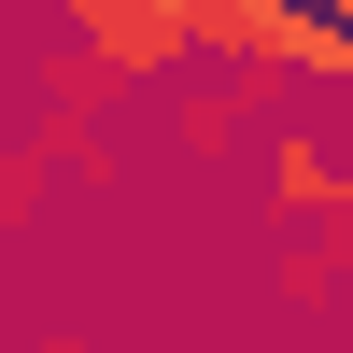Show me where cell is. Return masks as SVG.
<instances>
[{"label": "cell", "mask_w": 353, "mask_h": 353, "mask_svg": "<svg viewBox=\"0 0 353 353\" xmlns=\"http://www.w3.org/2000/svg\"><path fill=\"white\" fill-rule=\"evenodd\" d=\"M170 141H184V156H241V141H254V113L226 99V85H184V99H170Z\"/></svg>", "instance_id": "2"}, {"label": "cell", "mask_w": 353, "mask_h": 353, "mask_svg": "<svg viewBox=\"0 0 353 353\" xmlns=\"http://www.w3.org/2000/svg\"><path fill=\"white\" fill-rule=\"evenodd\" d=\"M254 184H269L283 226H353V170H339L311 128H269V141H254Z\"/></svg>", "instance_id": "1"}, {"label": "cell", "mask_w": 353, "mask_h": 353, "mask_svg": "<svg viewBox=\"0 0 353 353\" xmlns=\"http://www.w3.org/2000/svg\"><path fill=\"white\" fill-rule=\"evenodd\" d=\"M339 99H353V57H339Z\"/></svg>", "instance_id": "4"}, {"label": "cell", "mask_w": 353, "mask_h": 353, "mask_svg": "<svg viewBox=\"0 0 353 353\" xmlns=\"http://www.w3.org/2000/svg\"><path fill=\"white\" fill-rule=\"evenodd\" d=\"M0 141H14V71H0Z\"/></svg>", "instance_id": "3"}]
</instances>
